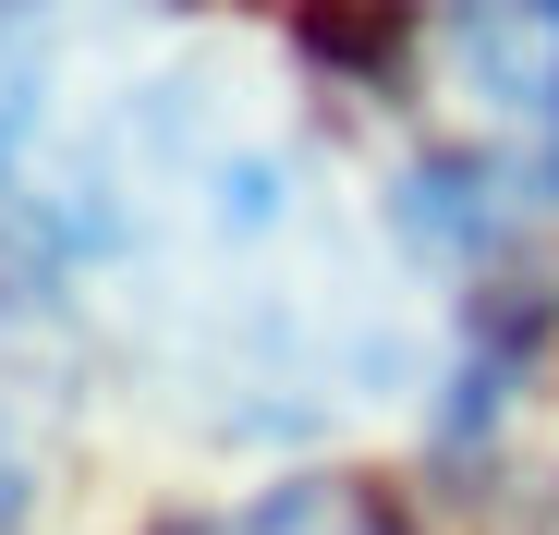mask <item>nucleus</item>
Returning a JSON list of instances; mask_svg holds the SVG:
<instances>
[{"label": "nucleus", "instance_id": "nucleus-1", "mask_svg": "<svg viewBox=\"0 0 559 535\" xmlns=\"http://www.w3.org/2000/svg\"><path fill=\"white\" fill-rule=\"evenodd\" d=\"M13 219L98 281L122 329L170 366L219 438H293L402 366V255L329 183L305 122H280L243 73L170 61L110 85L13 158Z\"/></svg>", "mask_w": 559, "mask_h": 535}, {"label": "nucleus", "instance_id": "nucleus-2", "mask_svg": "<svg viewBox=\"0 0 559 535\" xmlns=\"http://www.w3.org/2000/svg\"><path fill=\"white\" fill-rule=\"evenodd\" d=\"M85 366H98V329L73 268L0 207V535H37L85 426Z\"/></svg>", "mask_w": 559, "mask_h": 535}, {"label": "nucleus", "instance_id": "nucleus-3", "mask_svg": "<svg viewBox=\"0 0 559 535\" xmlns=\"http://www.w3.org/2000/svg\"><path fill=\"white\" fill-rule=\"evenodd\" d=\"M414 98H438L426 146L559 170V13H414Z\"/></svg>", "mask_w": 559, "mask_h": 535}, {"label": "nucleus", "instance_id": "nucleus-4", "mask_svg": "<svg viewBox=\"0 0 559 535\" xmlns=\"http://www.w3.org/2000/svg\"><path fill=\"white\" fill-rule=\"evenodd\" d=\"M158 535H414V511L378 487V475H280L255 499H219V511H170Z\"/></svg>", "mask_w": 559, "mask_h": 535}]
</instances>
